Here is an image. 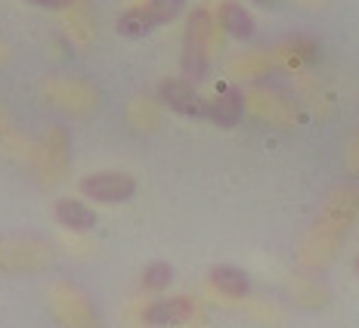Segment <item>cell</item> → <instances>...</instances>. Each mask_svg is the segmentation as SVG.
I'll return each instance as SVG.
<instances>
[{
	"label": "cell",
	"mask_w": 359,
	"mask_h": 328,
	"mask_svg": "<svg viewBox=\"0 0 359 328\" xmlns=\"http://www.w3.org/2000/svg\"><path fill=\"white\" fill-rule=\"evenodd\" d=\"M81 192L102 205H118L133 196V180L118 170H106V174H90L87 180H81Z\"/></svg>",
	"instance_id": "cell-1"
},
{
	"label": "cell",
	"mask_w": 359,
	"mask_h": 328,
	"mask_svg": "<svg viewBox=\"0 0 359 328\" xmlns=\"http://www.w3.org/2000/svg\"><path fill=\"white\" fill-rule=\"evenodd\" d=\"M56 220L72 233H90L96 223V214L78 198H59L56 201Z\"/></svg>",
	"instance_id": "cell-2"
},
{
	"label": "cell",
	"mask_w": 359,
	"mask_h": 328,
	"mask_svg": "<svg viewBox=\"0 0 359 328\" xmlns=\"http://www.w3.org/2000/svg\"><path fill=\"white\" fill-rule=\"evenodd\" d=\"M146 28H149V19L143 13H127V16H121V22H118V32L121 34H143Z\"/></svg>",
	"instance_id": "cell-3"
},
{
	"label": "cell",
	"mask_w": 359,
	"mask_h": 328,
	"mask_svg": "<svg viewBox=\"0 0 359 328\" xmlns=\"http://www.w3.org/2000/svg\"><path fill=\"white\" fill-rule=\"evenodd\" d=\"M32 6H41V10H69L74 0H25Z\"/></svg>",
	"instance_id": "cell-4"
},
{
	"label": "cell",
	"mask_w": 359,
	"mask_h": 328,
	"mask_svg": "<svg viewBox=\"0 0 359 328\" xmlns=\"http://www.w3.org/2000/svg\"><path fill=\"white\" fill-rule=\"evenodd\" d=\"M170 13H174V4H170V0H158V4H155V16L158 19H168Z\"/></svg>",
	"instance_id": "cell-5"
}]
</instances>
